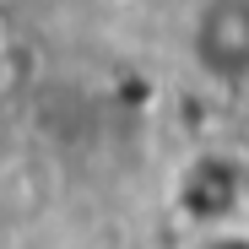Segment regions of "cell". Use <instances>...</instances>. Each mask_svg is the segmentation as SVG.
I'll return each mask as SVG.
<instances>
[{"instance_id":"7a4b0ae2","label":"cell","mask_w":249,"mask_h":249,"mask_svg":"<svg viewBox=\"0 0 249 249\" xmlns=\"http://www.w3.org/2000/svg\"><path fill=\"white\" fill-rule=\"evenodd\" d=\"M190 60L200 76L244 87L249 81V0H200L190 17Z\"/></svg>"},{"instance_id":"6da1fadb","label":"cell","mask_w":249,"mask_h":249,"mask_svg":"<svg viewBox=\"0 0 249 249\" xmlns=\"http://www.w3.org/2000/svg\"><path fill=\"white\" fill-rule=\"evenodd\" d=\"M168 212L184 233L206 228H228L249 217V195H244V152L238 146H195L174 179H168Z\"/></svg>"},{"instance_id":"3957f363","label":"cell","mask_w":249,"mask_h":249,"mask_svg":"<svg viewBox=\"0 0 249 249\" xmlns=\"http://www.w3.org/2000/svg\"><path fill=\"white\" fill-rule=\"evenodd\" d=\"M184 249H249V217L244 222H228V228L184 233Z\"/></svg>"},{"instance_id":"277c9868","label":"cell","mask_w":249,"mask_h":249,"mask_svg":"<svg viewBox=\"0 0 249 249\" xmlns=\"http://www.w3.org/2000/svg\"><path fill=\"white\" fill-rule=\"evenodd\" d=\"M238 152H244V195H249V141H244Z\"/></svg>"}]
</instances>
